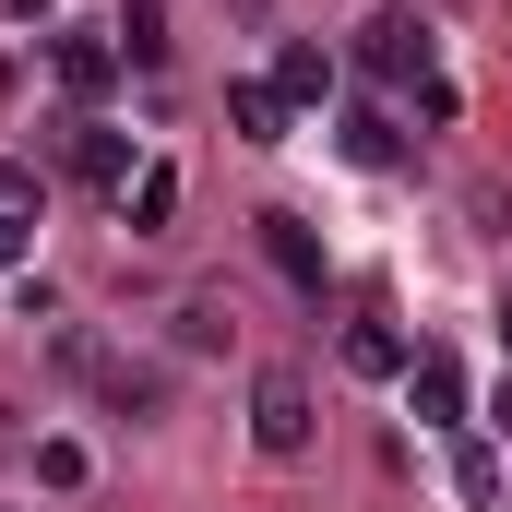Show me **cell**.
<instances>
[{"mask_svg":"<svg viewBox=\"0 0 512 512\" xmlns=\"http://www.w3.org/2000/svg\"><path fill=\"white\" fill-rule=\"evenodd\" d=\"M358 72L393 84V96H417V84L441 72V60H429V24H417V12H370V24H358Z\"/></svg>","mask_w":512,"mask_h":512,"instance_id":"1","label":"cell"},{"mask_svg":"<svg viewBox=\"0 0 512 512\" xmlns=\"http://www.w3.org/2000/svg\"><path fill=\"white\" fill-rule=\"evenodd\" d=\"M251 441L262 453H310V382L298 370H262L251 382Z\"/></svg>","mask_w":512,"mask_h":512,"instance_id":"2","label":"cell"},{"mask_svg":"<svg viewBox=\"0 0 512 512\" xmlns=\"http://www.w3.org/2000/svg\"><path fill=\"white\" fill-rule=\"evenodd\" d=\"M48 60H60V96H72V108H96V96L120 84V36H96V24H72Z\"/></svg>","mask_w":512,"mask_h":512,"instance_id":"3","label":"cell"},{"mask_svg":"<svg viewBox=\"0 0 512 512\" xmlns=\"http://www.w3.org/2000/svg\"><path fill=\"white\" fill-rule=\"evenodd\" d=\"M405 405H417V429H465V370L441 346H417L405 358Z\"/></svg>","mask_w":512,"mask_h":512,"instance_id":"4","label":"cell"},{"mask_svg":"<svg viewBox=\"0 0 512 512\" xmlns=\"http://www.w3.org/2000/svg\"><path fill=\"white\" fill-rule=\"evenodd\" d=\"M72 179H96V191H131V131H108L96 108H72Z\"/></svg>","mask_w":512,"mask_h":512,"instance_id":"5","label":"cell"},{"mask_svg":"<svg viewBox=\"0 0 512 512\" xmlns=\"http://www.w3.org/2000/svg\"><path fill=\"white\" fill-rule=\"evenodd\" d=\"M274 96H286V108H322V96H334V48H322V36H286V48H274Z\"/></svg>","mask_w":512,"mask_h":512,"instance_id":"6","label":"cell"},{"mask_svg":"<svg viewBox=\"0 0 512 512\" xmlns=\"http://www.w3.org/2000/svg\"><path fill=\"white\" fill-rule=\"evenodd\" d=\"M262 262H274V274H286L298 298H322V239H310L298 215H262Z\"/></svg>","mask_w":512,"mask_h":512,"instance_id":"7","label":"cell"},{"mask_svg":"<svg viewBox=\"0 0 512 512\" xmlns=\"http://www.w3.org/2000/svg\"><path fill=\"white\" fill-rule=\"evenodd\" d=\"M346 370H358V382H405V334H393L382 310H370V322H346Z\"/></svg>","mask_w":512,"mask_h":512,"instance_id":"8","label":"cell"},{"mask_svg":"<svg viewBox=\"0 0 512 512\" xmlns=\"http://www.w3.org/2000/svg\"><path fill=\"white\" fill-rule=\"evenodd\" d=\"M120 215H131V239H167V215H179V167H143L120 191Z\"/></svg>","mask_w":512,"mask_h":512,"instance_id":"9","label":"cell"},{"mask_svg":"<svg viewBox=\"0 0 512 512\" xmlns=\"http://www.w3.org/2000/svg\"><path fill=\"white\" fill-rule=\"evenodd\" d=\"M227 120H239V143H286V96L239 72V84H227Z\"/></svg>","mask_w":512,"mask_h":512,"instance_id":"10","label":"cell"},{"mask_svg":"<svg viewBox=\"0 0 512 512\" xmlns=\"http://www.w3.org/2000/svg\"><path fill=\"white\" fill-rule=\"evenodd\" d=\"M453 501H465V512L501 501V453H489V441H453Z\"/></svg>","mask_w":512,"mask_h":512,"instance_id":"11","label":"cell"},{"mask_svg":"<svg viewBox=\"0 0 512 512\" xmlns=\"http://www.w3.org/2000/svg\"><path fill=\"white\" fill-rule=\"evenodd\" d=\"M96 393H108L120 417H155V405H167V382H155V370H131V358H108V370H96Z\"/></svg>","mask_w":512,"mask_h":512,"instance_id":"12","label":"cell"},{"mask_svg":"<svg viewBox=\"0 0 512 512\" xmlns=\"http://www.w3.org/2000/svg\"><path fill=\"white\" fill-rule=\"evenodd\" d=\"M108 36H120V60H131V72H155V60H167V24H155V0H131Z\"/></svg>","mask_w":512,"mask_h":512,"instance_id":"13","label":"cell"},{"mask_svg":"<svg viewBox=\"0 0 512 512\" xmlns=\"http://www.w3.org/2000/svg\"><path fill=\"white\" fill-rule=\"evenodd\" d=\"M346 155H358V167H393V155H405V131H393L382 108H346Z\"/></svg>","mask_w":512,"mask_h":512,"instance_id":"14","label":"cell"},{"mask_svg":"<svg viewBox=\"0 0 512 512\" xmlns=\"http://www.w3.org/2000/svg\"><path fill=\"white\" fill-rule=\"evenodd\" d=\"M36 477H48V489H84L96 453H84V441H36Z\"/></svg>","mask_w":512,"mask_h":512,"instance_id":"15","label":"cell"},{"mask_svg":"<svg viewBox=\"0 0 512 512\" xmlns=\"http://www.w3.org/2000/svg\"><path fill=\"white\" fill-rule=\"evenodd\" d=\"M179 346H191V358L227 346V298H191V310H179Z\"/></svg>","mask_w":512,"mask_h":512,"instance_id":"16","label":"cell"},{"mask_svg":"<svg viewBox=\"0 0 512 512\" xmlns=\"http://www.w3.org/2000/svg\"><path fill=\"white\" fill-rule=\"evenodd\" d=\"M36 203H48V179H36V167H12V155H0V215H36Z\"/></svg>","mask_w":512,"mask_h":512,"instance_id":"17","label":"cell"},{"mask_svg":"<svg viewBox=\"0 0 512 512\" xmlns=\"http://www.w3.org/2000/svg\"><path fill=\"white\" fill-rule=\"evenodd\" d=\"M24 251H36V215H0V274H24Z\"/></svg>","mask_w":512,"mask_h":512,"instance_id":"18","label":"cell"},{"mask_svg":"<svg viewBox=\"0 0 512 512\" xmlns=\"http://www.w3.org/2000/svg\"><path fill=\"white\" fill-rule=\"evenodd\" d=\"M489 429H512V382H501V393H489Z\"/></svg>","mask_w":512,"mask_h":512,"instance_id":"19","label":"cell"},{"mask_svg":"<svg viewBox=\"0 0 512 512\" xmlns=\"http://www.w3.org/2000/svg\"><path fill=\"white\" fill-rule=\"evenodd\" d=\"M12 24H48V0H12Z\"/></svg>","mask_w":512,"mask_h":512,"instance_id":"20","label":"cell"}]
</instances>
